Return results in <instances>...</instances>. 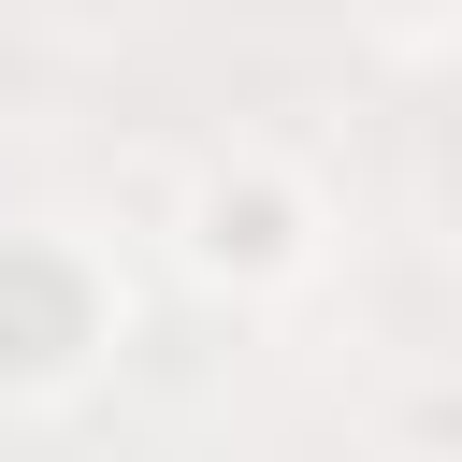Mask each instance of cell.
Listing matches in <instances>:
<instances>
[{
    "label": "cell",
    "instance_id": "2",
    "mask_svg": "<svg viewBox=\"0 0 462 462\" xmlns=\"http://www.w3.org/2000/svg\"><path fill=\"white\" fill-rule=\"evenodd\" d=\"M303 260H318V202L274 159H217L188 188V274L202 289H289Z\"/></svg>",
    "mask_w": 462,
    "mask_h": 462
},
{
    "label": "cell",
    "instance_id": "1",
    "mask_svg": "<svg viewBox=\"0 0 462 462\" xmlns=\"http://www.w3.org/2000/svg\"><path fill=\"white\" fill-rule=\"evenodd\" d=\"M116 274L58 231H0V404H72L116 361Z\"/></svg>",
    "mask_w": 462,
    "mask_h": 462
}]
</instances>
